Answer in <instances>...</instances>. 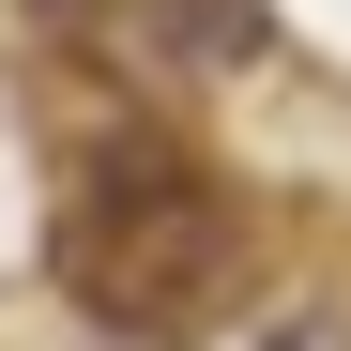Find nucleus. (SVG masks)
Instances as JSON below:
<instances>
[{
	"label": "nucleus",
	"instance_id": "1",
	"mask_svg": "<svg viewBox=\"0 0 351 351\" xmlns=\"http://www.w3.org/2000/svg\"><path fill=\"white\" fill-rule=\"evenodd\" d=\"M46 260H62V306L92 336L123 351H199L229 306H245V199H229V168L184 153V138H107L92 184L62 199V229H46Z\"/></svg>",
	"mask_w": 351,
	"mask_h": 351
},
{
	"label": "nucleus",
	"instance_id": "2",
	"mask_svg": "<svg viewBox=\"0 0 351 351\" xmlns=\"http://www.w3.org/2000/svg\"><path fill=\"white\" fill-rule=\"evenodd\" d=\"M46 16L138 46V62H260V0H46Z\"/></svg>",
	"mask_w": 351,
	"mask_h": 351
},
{
	"label": "nucleus",
	"instance_id": "3",
	"mask_svg": "<svg viewBox=\"0 0 351 351\" xmlns=\"http://www.w3.org/2000/svg\"><path fill=\"white\" fill-rule=\"evenodd\" d=\"M260 351H321V336H260Z\"/></svg>",
	"mask_w": 351,
	"mask_h": 351
}]
</instances>
